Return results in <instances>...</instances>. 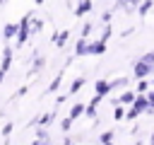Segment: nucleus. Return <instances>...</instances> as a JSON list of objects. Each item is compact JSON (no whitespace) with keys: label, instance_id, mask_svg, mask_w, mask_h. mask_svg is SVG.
I'll list each match as a JSON object with an SVG mask.
<instances>
[{"label":"nucleus","instance_id":"1","mask_svg":"<svg viewBox=\"0 0 154 145\" xmlns=\"http://www.w3.org/2000/svg\"><path fill=\"white\" fill-rule=\"evenodd\" d=\"M152 70H154V65H152V63H147L144 58H140V60L135 63V75H137V77H147Z\"/></svg>","mask_w":154,"mask_h":145},{"label":"nucleus","instance_id":"2","mask_svg":"<svg viewBox=\"0 0 154 145\" xmlns=\"http://www.w3.org/2000/svg\"><path fill=\"white\" fill-rule=\"evenodd\" d=\"M149 109H152V104H149L147 97H137V99H135V106H132L135 114H142V111H149Z\"/></svg>","mask_w":154,"mask_h":145},{"label":"nucleus","instance_id":"3","mask_svg":"<svg viewBox=\"0 0 154 145\" xmlns=\"http://www.w3.org/2000/svg\"><path fill=\"white\" fill-rule=\"evenodd\" d=\"M103 51H106L103 39H101V41H94V44H89V46H87V53H96V56H99V53H103Z\"/></svg>","mask_w":154,"mask_h":145},{"label":"nucleus","instance_id":"4","mask_svg":"<svg viewBox=\"0 0 154 145\" xmlns=\"http://www.w3.org/2000/svg\"><path fill=\"white\" fill-rule=\"evenodd\" d=\"M111 89H113L111 82H106V80H99V82H96V94H108Z\"/></svg>","mask_w":154,"mask_h":145},{"label":"nucleus","instance_id":"5","mask_svg":"<svg viewBox=\"0 0 154 145\" xmlns=\"http://www.w3.org/2000/svg\"><path fill=\"white\" fill-rule=\"evenodd\" d=\"M91 10V0H79V5H77V14H84V12H89Z\"/></svg>","mask_w":154,"mask_h":145},{"label":"nucleus","instance_id":"6","mask_svg":"<svg viewBox=\"0 0 154 145\" xmlns=\"http://www.w3.org/2000/svg\"><path fill=\"white\" fill-rule=\"evenodd\" d=\"M2 34H5V39H10V36H14V34H17V24H7Z\"/></svg>","mask_w":154,"mask_h":145},{"label":"nucleus","instance_id":"7","mask_svg":"<svg viewBox=\"0 0 154 145\" xmlns=\"http://www.w3.org/2000/svg\"><path fill=\"white\" fill-rule=\"evenodd\" d=\"M149 10H152V0H144V2L140 5V10H137V12H140V14H147Z\"/></svg>","mask_w":154,"mask_h":145},{"label":"nucleus","instance_id":"8","mask_svg":"<svg viewBox=\"0 0 154 145\" xmlns=\"http://www.w3.org/2000/svg\"><path fill=\"white\" fill-rule=\"evenodd\" d=\"M120 102H123V104H130V102H135V94H132V92H123Z\"/></svg>","mask_w":154,"mask_h":145},{"label":"nucleus","instance_id":"9","mask_svg":"<svg viewBox=\"0 0 154 145\" xmlns=\"http://www.w3.org/2000/svg\"><path fill=\"white\" fill-rule=\"evenodd\" d=\"M53 118H55V114H53V111H51V114H46V116L41 118V126H51V123H53Z\"/></svg>","mask_w":154,"mask_h":145},{"label":"nucleus","instance_id":"10","mask_svg":"<svg viewBox=\"0 0 154 145\" xmlns=\"http://www.w3.org/2000/svg\"><path fill=\"white\" fill-rule=\"evenodd\" d=\"M87 46H89V44H84V39H82V41L77 44V56H84V53H87Z\"/></svg>","mask_w":154,"mask_h":145},{"label":"nucleus","instance_id":"11","mask_svg":"<svg viewBox=\"0 0 154 145\" xmlns=\"http://www.w3.org/2000/svg\"><path fill=\"white\" fill-rule=\"evenodd\" d=\"M82 85H84V80H75V82H72V87H70V92H77Z\"/></svg>","mask_w":154,"mask_h":145},{"label":"nucleus","instance_id":"12","mask_svg":"<svg viewBox=\"0 0 154 145\" xmlns=\"http://www.w3.org/2000/svg\"><path fill=\"white\" fill-rule=\"evenodd\" d=\"M82 111H84V106H82V104H77V106H72V118H75V116H79Z\"/></svg>","mask_w":154,"mask_h":145},{"label":"nucleus","instance_id":"13","mask_svg":"<svg viewBox=\"0 0 154 145\" xmlns=\"http://www.w3.org/2000/svg\"><path fill=\"white\" fill-rule=\"evenodd\" d=\"M125 85H128V80H125V77H118V80L113 82V87H125Z\"/></svg>","mask_w":154,"mask_h":145},{"label":"nucleus","instance_id":"14","mask_svg":"<svg viewBox=\"0 0 154 145\" xmlns=\"http://www.w3.org/2000/svg\"><path fill=\"white\" fill-rule=\"evenodd\" d=\"M111 138H113V133H111V130H106V133H103V135H101V143H108V140H111Z\"/></svg>","mask_w":154,"mask_h":145},{"label":"nucleus","instance_id":"15","mask_svg":"<svg viewBox=\"0 0 154 145\" xmlns=\"http://www.w3.org/2000/svg\"><path fill=\"white\" fill-rule=\"evenodd\" d=\"M70 126H72V116H70V118H65V121H63V130H67V128H70Z\"/></svg>","mask_w":154,"mask_h":145},{"label":"nucleus","instance_id":"16","mask_svg":"<svg viewBox=\"0 0 154 145\" xmlns=\"http://www.w3.org/2000/svg\"><path fill=\"white\" fill-rule=\"evenodd\" d=\"M137 89H140V92H147V82H144V80H142V82H140V85H137Z\"/></svg>","mask_w":154,"mask_h":145},{"label":"nucleus","instance_id":"17","mask_svg":"<svg viewBox=\"0 0 154 145\" xmlns=\"http://www.w3.org/2000/svg\"><path fill=\"white\" fill-rule=\"evenodd\" d=\"M144 60H147V63H154V53H147V56H144Z\"/></svg>","mask_w":154,"mask_h":145},{"label":"nucleus","instance_id":"18","mask_svg":"<svg viewBox=\"0 0 154 145\" xmlns=\"http://www.w3.org/2000/svg\"><path fill=\"white\" fill-rule=\"evenodd\" d=\"M149 104H152V109H154V92H149ZM149 109V111H152Z\"/></svg>","mask_w":154,"mask_h":145},{"label":"nucleus","instance_id":"19","mask_svg":"<svg viewBox=\"0 0 154 145\" xmlns=\"http://www.w3.org/2000/svg\"><path fill=\"white\" fill-rule=\"evenodd\" d=\"M2 72H5V70H0V80H2Z\"/></svg>","mask_w":154,"mask_h":145},{"label":"nucleus","instance_id":"20","mask_svg":"<svg viewBox=\"0 0 154 145\" xmlns=\"http://www.w3.org/2000/svg\"><path fill=\"white\" fill-rule=\"evenodd\" d=\"M103 145H111V140H108V143H103Z\"/></svg>","mask_w":154,"mask_h":145},{"label":"nucleus","instance_id":"21","mask_svg":"<svg viewBox=\"0 0 154 145\" xmlns=\"http://www.w3.org/2000/svg\"><path fill=\"white\" fill-rule=\"evenodd\" d=\"M152 145H154V135H152Z\"/></svg>","mask_w":154,"mask_h":145},{"label":"nucleus","instance_id":"22","mask_svg":"<svg viewBox=\"0 0 154 145\" xmlns=\"http://www.w3.org/2000/svg\"><path fill=\"white\" fill-rule=\"evenodd\" d=\"M36 2H43V0H36Z\"/></svg>","mask_w":154,"mask_h":145}]
</instances>
